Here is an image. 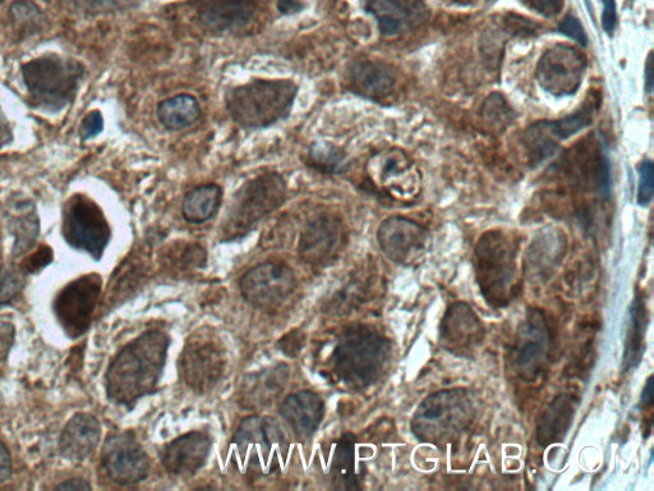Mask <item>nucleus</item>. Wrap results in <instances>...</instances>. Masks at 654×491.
Here are the masks:
<instances>
[{"instance_id":"nucleus-28","label":"nucleus","mask_w":654,"mask_h":491,"mask_svg":"<svg viewBox=\"0 0 654 491\" xmlns=\"http://www.w3.org/2000/svg\"><path fill=\"white\" fill-rule=\"evenodd\" d=\"M356 435L345 433L335 445L331 462V483L335 489L358 490L361 474L356 468Z\"/></svg>"},{"instance_id":"nucleus-14","label":"nucleus","mask_w":654,"mask_h":491,"mask_svg":"<svg viewBox=\"0 0 654 491\" xmlns=\"http://www.w3.org/2000/svg\"><path fill=\"white\" fill-rule=\"evenodd\" d=\"M587 59L569 45H556L542 55L537 66V80L542 89L555 96L577 93L586 72Z\"/></svg>"},{"instance_id":"nucleus-10","label":"nucleus","mask_w":654,"mask_h":491,"mask_svg":"<svg viewBox=\"0 0 654 491\" xmlns=\"http://www.w3.org/2000/svg\"><path fill=\"white\" fill-rule=\"evenodd\" d=\"M62 234L69 246L87 252L95 260L103 258L112 237L103 210L81 194L69 197L64 204Z\"/></svg>"},{"instance_id":"nucleus-9","label":"nucleus","mask_w":654,"mask_h":491,"mask_svg":"<svg viewBox=\"0 0 654 491\" xmlns=\"http://www.w3.org/2000/svg\"><path fill=\"white\" fill-rule=\"evenodd\" d=\"M227 370V352L213 329L202 328L188 337L179 357L178 373L184 384L198 394L214 389Z\"/></svg>"},{"instance_id":"nucleus-7","label":"nucleus","mask_w":654,"mask_h":491,"mask_svg":"<svg viewBox=\"0 0 654 491\" xmlns=\"http://www.w3.org/2000/svg\"><path fill=\"white\" fill-rule=\"evenodd\" d=\"M474 410L467 390H441L427 397L413 417L412 429L422 442L453 444L472 424Z\"/></svg>"},{"instance_id":"nucleus-53","label":"nucleus","mask_w":654,"mask_h":491,"mask_svg":"<svg viewBox=\"0 0 654 491\" xmlns=\"http://www.w3.org/2000/svg\"><path fill=\"white\" fill-rule=\"evenodd\" d=\"M603 2H605V0H603Z\"/></svg>"},{"instance_id":"nucleus-51","label":"nucleus","mask_w":654,"mask_h":491,"mask_svg":"<svg viewBox=\"0 0 654 491\" xmlns=\"http://www.w3.org/2000/svg\"><path fill=\"white\" fill-rule=\"evenodd\" d=\"M642 402L644 406L652 408L653 405V376L648 379L646 387H644L642 394Z\"/></svg>"},{"instance_id":"nucleus-24","label":"nucleus","mask_w":654,"mask_h":491,"mask_svg":"<svg viewBox=\"0 0 654 491\" xmlns=\"http://www.w3.org/2000/svg\"><path fill=\"white\" fill-rule=\"evenodd\" d=\"M101 426L90 414H77L68 421L59 439V451L66 460L84 462L98 448Z\"/></svg>"},{"instance_id":"nucleus-31","label":"nucleus","mask_w":654,"mask_h":491,"mask_svg":"<svg viewBox=\"0 0 654 491\" xmlns=\"http://www.w3.org/2000/svg\"><path fill=\"white\" fill-rule=\"evenodd\" d=\"M648 325V312L646 298L637 295L633 302L632 311H630V324L628 338H626L624 370L635 369L642 360L644 348V339H646V330Z\"/></svg>"},{"instance_id":"nucleus-49","label":"nucleus","mask_w":654,"mask_h":491,"mask_svg":"<svg viewBox=\"0 0 654 491\" xmlns=\"http://www.w3.org/2000/svg\"><path fill=\"white\" fill-rule=\"evenodd\" d=\"M91 485L87 483L86 480L81 479V477H75V479H69L64 481V483L59 484L55 490H76V491H85L91 490Z\"/></svg>"},{"instance_id":"nucleus-32","label":"nucleus","mask_w":654,"mask_h":491,"mask_svg":"<svg viewBox=\"0 0 654 491\" xmlns=\"http://www.w3.org/2000/svg\"><path fill=\"white\" fill-rule=\"evenodd\" d=\"M16 217L11 218V232L15 237L13 255L20 256L29 251L40 233V222L38 214L32 204H21Z\"/></svg>"},{"instance_id":"nucleus-11","label":"nucleus","mask_w":654,"mask_h":491,"mask_svg":"<svg viewBox=\"0 0 654 491\" xmlns=\"http://www.w3.org/2000/svg\"><path fill=\"white\" fill-rule=\"evenodd\" d=\"M552 333L545 314L529 310L520 325L513 348V365L520 378L534 382L540 378L550 361Z\"/></svg>"},{"instance_id":"nucleus-1","label":"nucleus","mask_w":654,"mask_h":491,"mask_svg":"<svg viewBox=\"0 0 654 491\" xmlns=\"http://www.w3.org/2000/svg\"><path fill=\"white\" fill-rule=\"evenodd\" d=\"M169 338L149 330L127 344L109 365L105 388L110 401L130 407L154 393L167 361Z\"/></svg>"},{"instance_id":"nucleus-8","label":"nucleus","mask_w":654,"mask_h":491,"mask_svg":"<svg viewBox=\"0 0 654 491\" xmlns=\"http://www.w3.org/2000/svg\"><path fill=\"white\" fill-rule=\"evenodd\" d=\"M287 183L278 173H266L247 182L233 197L221 233L236 238L250 232L256 224L283 206Z\"/></svg>"},{"instance_id":"nucleus-50","label":"nucleus","mask_w":654,"mask_h":491,"mask_svg":"<svg viewBox=\"0 0 654 491\" xmlns=\"http://www.w3.org/2000/svg\"><path fill=\"white\" fill-rule=\"evenodd\" d=\"M278 8L284 15H292L302 8V4L298 0H279Z\"/></svg>"},{"instance_id":"nucleus-37","label":"nucleus","mask_w":654,"mask_h":491,"mask_svg":"<svg viewBox=\"0 0 654 491\" xmlns=\"http://www.w3.org/2000/svg\"><path fill=\"white\" fill-rule=\"evenodd\" d=\"M9 11H11L12 20L23 27L38 26L44 17L38 4L31 0H16L15 3H12Z\"/></svg>"},{"instance_id":"nucleus-26","label":"nucleus","mask_w":654,"mask_h":491,"mask_svg":"<svg viewBox=\"0 0 654 491\" xmlns=\"http://www.w3.org/2000/svg\"><path fill=\"white\" fill-rule=\"evenodd\" d=\"M350 84L354 93L368 99H381L393 91L396 72L382 62H358L350 71Z\"/></svg>"},{"instance_id":"nucleus-18","label":"nucleus","mask_w":654,"mask_h":491,"mask_svg":"<svg viewBox=\"0 0 654 491\" xmlns=\"http://www.w3.org/2000/svg\"><path fill=\"white\" fill-rule=\"evenodd\" d=\"M366 11L376 18L381 34L394 38L407 34L427 20L423 0H366Z\"/></svg>"},{"instance_id":"nucleus-35","label":"nucleus","mask_w":654,"mask_h":491,"mask_svg":"<svg viewBox=\"0 0 654 491\" xmlns=\"http://www.w3.org/2000/svg\"><path fill=\"white\" fill-rule=\"evenodd\" d=\"M136 0H72L77 12L85 16L107 15L135 6Z\"/></svg>"},{"instance_id":"nucleus-25","label":"nucleus","mask_w":654,"mask_h":491,"mask_svg":"<svg viewBox=\"0 0 654 491\" xmlns=\"http://www.w3.org/2000/svg\"><path fill=\"white\" fill-rule=\"evenodd\" d=\"M578 398L573 394H560L546 407L537 422L538 443L547 447L563 440L568 433L575 411H577Z\"/></svg>"},{"instance_id":"nucleus-15","label":"nucleus","mask_w":654,"mask_h":491,"mask_svg":"<svg viewBox=\"0 0 654 491\" xmlns=\"http://www.w3.org/2000/svg\"><path fill=\"white\" fill-rule=\"evenodd\" d=\"M244 300L260 309L282 304L296 288V277L287 265L264 263L248 270L241 283Z\"/></svg>"},{"instance_id":"nucleus-52","label":"nucleus","mask_w":654,"mask_h":491,"mask_svg":"<svg viewBox=\"0 0 654 491\" xmlns=\"http://www.w3.org/2000/svg\"><path fill=\"white\" fill-rule=\"evenodd\" d=\"M646 77H647V90L649 93L652 91V54L649 55L647 68H646Z\"/></svg>"},{"instance_id":"nucleus-46","label":"nucleus","mask_w":654,"mask_h":491,"mask_svg":"<svg viewBox=\"0 0 654 491\" xmlns=\"http://www.w3.org/2000/svg\"><path fill=\"white\" fill-rule=\"evenodd\" d=\"M617 24L615 0H605V9L602 13V27L610 36L614 34Z\"/></svg>"},{"instance_id":"nucleus-22","label":"nucleus","mask_w":654,"mask_h":491,"mask_svg":"<svg viewBox=\"0 0 654 491\" xmlns=\"http://www.w3.org/2000/svg\"><path fill=\"white\" fill-rule=\"evenodd\" d=\"M377 176L391 194L412 199L421 190V172L407 155L398 149L377 156Z\"/></svg>"},{"instance_id":"nucleus-21","label":"nucleus","mask_w":654,"mask_h":491,"mask_svg":"<svg viewBox=\"0 0 654 491\" xmlns=\"http://www.w3.org/2000/svg\"><path fill=\"white\" fill-rule=\"evenodd\" d=\"M198 21L206 30L223 34L250 25L257 12L256 0H198Z\"/></svg>"},{"instance_id":"nucleus-41","label":"nucleus","mask_w":654,"mask_h":491,"mask_svg":"<svg viewBox=\"0 0 654 491\" xmlns=\"http://www.w3.org/2000/svg\"><path fill=\"white\" fill-rule=\"evenodd\" d=\"M483 113H485L488 121H494L497 125L508 123V118L510 117V109L499 95L491 96L487 100Z\"/></svg>"},{"instance_id":"nucleus-20","label":"nucleus","mask_w":654,"mask_h":491,"mask_svg":"<svg viewBox=\"0 0 654 491\" xmlns=\"http://www.w3.org/2000/svg\"><path fill=\"white\" fill-rule=\"evenodd\" d=\"M209 435L192 431L174 439L160 452L165 470L174 476L190 477L197 474L209 460L211 452Z\"/></svg>"},{"instance_id":"nucleus-30","label":"nucleus","mask_w":654,"mask_h":491,"mask_svg":"<svg viewBox=\"0 0 654 491\" xmlns=\"http://www.w3.org/2000/svg\"><path fill=\"white\" fill-rule=\"evenodd\" d=\"M221 199H223V190L218 185L196 187L184 197L183 218L192 224L206 223L218 213Z\"/></svg>"},{"instance_id":"nucleus-42","label":"nucleus","mask_w":654,"mask_h":491,"mask_svg":"<svg viewBox=\"0 0 654 491\" xmlns=\"http://www.w3.org/2000/svg\"><path fill=\"white\" fill-rule=\"evenodd\" d=\"M305 343L306 334L303 333L302 330L296 329L285 334V336L280 339L279 348L285 356L296 357L301 353L303 347H305Z\"/></svg>"},{"instance_id":"nucleus-44","label":"nucleus","mask_w":654,"mask_h":491,"mask_svg":"<svg viewBox=\"0 0 654 491\" xmlns=\"http://www.w3.org/2000/svg\"><path fill=\"white\" fill-rule=\"evenodd\" d=\"M523 2L534 12L548 18L560 15L564 8V0H523Z\"/></svg>"},{"instance_id":"nucleus-39","label":"nucleus","mask_w":654,"mask_h":491,"mask_svg":"<svg viewBox=\"0 0 654 491\" xmlns=\"http://www.w3.org/2000/svg\"><path fill=\"white\" fill-rule=\"evenodd\" d=\"M654 169L652 162L642 163L639 167L638 203L647 206L652 201Z\"/></svg>"},{"instance_id":"nucleus-13","label":"nucleus","mask_w":654,"mask_h":491,"mask_svg":"<svg viewBox=\"0 0 654 491\" xmlns=\"http://www.w3.org/2000/svg\"><path fill=\"white\" fill-rule=\"evenodd\" d=\"M101 466L108 479L118 485L144 481L150 472V458L132 433L110 435L101 453Z\"/></svg>"},{"instance_id":"nucleus-48","label":"nucleus","mask_w":654,"mask_h":491,"mask_svg":"<svg viewBox=\"0 0 654 491\" xmlns=\"http://www.w3.org/2000/svg\"><path fill=\"white\" fill-rule=\"evenodd\" d=\"M13 142V130L9 123L6 113L0 105V149L6 148Z\"/></svg>"},{"instance_id":"nucleus-43","label":"nucleus","mask_w":654,"mask_h":491,"mask_svg":"<svg viewBox=\"0 0 654 491\" xmlns=\"http://www.w3.org/2000/svg\"><path fill=\"white\" fill-rule=\"evenodd\" d=\"M559 30L561 34L568 36L571 40L577 41V43L582 45V47H587V34L578 18L571 15L565 16L564 20L561 21Z\"/></svg>"},{"instance_id":"nucleus-6","label":"nucleus","mask_w":654,"mask_h":491,"mask_svg":"<svg viewBox=\"0 0 654 491\" xmlns=\"http://www.w3.org/2000/svg\"><path fill=\"white\" fill-rule=\"evenodd\" d=\"M478 284L485 300L500 309L517 296V245L508 234H483L476 249Z\"/></svg>"},{"instance_id":"nucleus-5","label":"nucleus","mask_w":654,"mask_h":491,"mask_svg":"<svg viewBox=\"0 0 654 491\" xmlns=\"http://www.w3.org/2000/svg\"><path fill=\"white\" fill-rule=\"evenodd\" d=\"M298 86L290 80H259L234 87L225 103L238 126L260 130L275 125L292 112Z\"/></svg>"},{"instance_id":"nucleus-47","label":"nucleus","mask_w":654,"mask_h":491,"mask_svg":"<svg viewBox=\"0 0 654 491\" xmlns=\"http://www.w3.org/2000/svg\"><path fill=\"white\" fill-rule=\"evenodd\" d=\"M12 474V458L8 448L0 442V484L6 483Z\"/></svg>"},{"instance_id":"nucleus-16","label":"nucleus","mask_w":654,"mask_h":491,"mask_svg":"<svg viewBox=\"0 0 654 491\" xmlns=\"http://www.w3.org/2000/svg\"><path fill=\"white\" fill-rule=\"evenodd\" d=\"M377 240L382 252L400 265H413L426 255L431 237L426 228L411 219L393 217L382 222Z\"/></svg>"},{"instance_id":"nucleus-45","label":"nucleus","mask_w":654,"mask_h":491,"mask_svg":"<svg viewBox=\"0 0 654 491\" xmlns=\"http://www.w3.org/2000/svg\"><path fill=\"white\" fill-rule=\"evenodd\" d=\"M16 330L13 324L0 320V361L6 360L15 342Z\"/></svg>"},{"instance_id":"nucleus-33","label":"nucleus","mask_w":654,"mask_h":491,"mask_svg":"<svg viewBox=\"0 0 654 491\" xmlns=\"http://www.w3.org/2000/svg\"><path fill=\"white\" fill-rule=\"evenodd\" d=\"M593 114L594 103H587L571 116L560 119V121L548 122V127L557 141L566 140L591 125Z\"/></svg>"},{"instance_id":"nucleus-17","label":"nucleus","mask_w":654,"mask_h":491,"mask_svg":"<svg viewBox=\"0 0 654 491\" xmlns=\"http://www.w3.org/2000/svg\"><path fill=\"white\" fill-rule=\"evenodd\" d=\"M343 227L340 220L330 215L320 217L305 228L299 241V258L312 266L331 263L342 249Z\"/></svg>"},{"instance_id":"nucleus-36","label":"nucleus","mask_w":654,"mask_h":491,"mask_svg":"<svg viewBox=\"0 0 654 491\" xmlns=\"http://www.w3.org/2000/svg\"><path fill=\"white\" fill-rule=\"evenodd\" d=\"M25 286V274L15 268L0 269V305L11 304Z\"/></svg>"},{"instance_id":"nucleus-29","label":"nucleus","mask_w":654,"mask_h":491,"mask_svg":"<svg viewBox=\"0 0 654 491\" xmlns=\"http://www.w3.org/2000/svg\"><path fill=\"white\" fill-rule=\"evenodd\" d=\"M158 117L161 125L167 130L183 131L195 125L201 118V107L195 96L177 95L159 105Z\"/></svg>"},{"instance_id":"nucleus-2","label":"nucleus","mask_w":654,"mask_h":491,"mask_svg":"<svg viewBox=\"0 0 654 491\" xmlns=\"http://www.w3.org/2000/svg\"><path fill=\"white\" fill-rule=\"evenodd\" d=\"M230 448L234 465L241 474L269 476L287 461L290 438L284 426L273 417L251 416L239 425Z\"/></svg>"},{"instance_id":"nucleus-27","label":"nucleus","mask_w":654,"mask_h":491,"mask_svg":"<svg viewBox=\"0 0 654 491\" xmlns=\"http://www.w3.org/2000/svg\"><path fill=\"white\" fill-rule=\"evenodd\" d=\"M289 379V367L280 364L252 375L242 388V403L248 408H260L273 403L283 393Z\"/></svg>"},{"instance_id":"nucleus-23","label":"nucleus","mask_w":654,"mask_h":491,"mask_svg":"<svg viewBox=\"0 0 654 491\" xmlns=\"http://www.w3.org/2000/svg\"><path fill=\"white\" fill-rule=\"evenodd\" d=\"M324 414V401L311 390L292 394L280 406V415L299 440L312 438L320 428Z\"/></svg>"},{"instance_id":"nucleus-4","label":"nucleus","mask_w":654,"mask_h":491,"mask_svg":"<svg viewBox=\"0 0 654 491\" xmlns=\"http://www.w3.org/2000/svg\"><path fill=\"white\" fill-rule=\"evenodd\" d=\"M21 76L35 107L55 114L75 102L85 66L76 59L46 54L23 64Z\"/></svg>"},{"instance_id":"nucleus-19","label":"nucleus","mask_w":654,"mask_h":491,"mask_svg":"<svg viewBox=\"0 0 654 491\" xmlns=\"http://www.w3.org/2000/svg\"><path fill=\"white\" fill-rule=\"evenodd\" d=\"M485 330L471 307L451 305L441 324V343L446 350L459 356L471 355L483 341Z\"/></svg>"},{"instance_id":"nucleus-12","label":"nucleus","mask_w":654,"mask_h":491,"mask_svg":"<svg viewBox=\"0 0 654 491\" xmlns=\"http://www.w3.org/2000/svg\"><path fill=\"white\" fill-rule=\"evenodd\" d=\"M101 289L100 275L89 274L67 284L55 297V316L69 338L84 336L89 330Z\"/></svg>"},{"instance_id":"nucleus-38","label":"nucleus","mask_w":654,"mask_h":491,"mask_svg":"<svg viewBox=\"0 0 654 491\" xmlns=\"http://www.w3.org/2000/svg\"><path fill=\"white\" fill-rule=\"evenodd\" d=\"M206 263V252L201 246H187L172 258V266L178 272L202 268Z\"/></svg>"},{"instance_id":"nucleus-3","label":"nucleus","mask_w":654,"mask_h":491,"mask_svg":"<svg viewBox=\"0 0 654 491\" xmlns=\"http://www.w3.org/2000/svg\"><path fill=\"white\" fill-rule=\"evenodd\" d=\"M390 353V341L379 330L353 325L344 330L336 343L334 373L347 387L365 389L384 373Z\"/></svg>"},{"instance_id":"nucleus-40","label":"nucleus","mask_w":654,"mask_h":491,"mask_svg":"<svg viewBox=\"0 0 654 491\" xmlns=\"http://www.w3.org/2000/svg\"><path fill=\"white\" fill-rule=\"evenodd\" d=\"M104 131V118L99 110H92L82 119L80 127L81 139L89 141L98 137Z\"/></svg>"},{"instance_id":"nucleus-34","label":"nucleus","mask_w":654,"mask_h":491,"mask_svg":"<svg viewBox=\"0 0 654 491\" xmlns=\"http://www.w3.org/2000/svg\"><path fill=\"white\" fill-rule=\"evenodd\" d=\"M310 158L313 167L324 173H338L342 169L345 155L336 146L327 142H315L311 146Z\"/></svg>"}]
</instances>
